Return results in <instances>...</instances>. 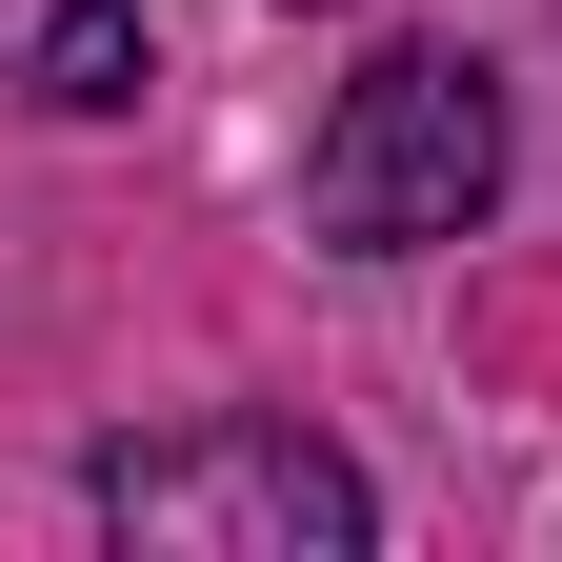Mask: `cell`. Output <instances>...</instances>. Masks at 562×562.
Wrapping results in <instances>:
<instances>
[{
    "label": "cell",
    "instance_id": "6da1fadb",
    "mask_svg": "<svg viewBox=\"0 0 562 562\" xmlns=\"http://www.w3.org/2000/svg\"><path fill=\"white\" fill-rule=\"evenodd\" d=\"M81 503L101 542H161V562H362L382 503H362V462L322 442V422H161V442H101L81 462Z\"/></svg>",
    "mask_w": 562,
    "mask_h": 562
},
{
    "label": "cell",
    "instance_id": "7a4b0ae2",
    "mask_svg": "<svg viewBox=\"0 0 562 562\" xmlns=\"http://www.w3.org/2000/svg\"><path fill=\"white\" fill-rule=\"evenodd\" d=\"M482 201H503V81H482L462 41H382L341 121L302 140V222L341 261H402V241H462Z\"/></svg>",
    "mask_w": 562,
    "mask_h": 562
},
{
    "label": "cell",
    "instance_id": "3957f363",
    "mask_svg": "<svg viewBox=\"0 0 562 562\" xmlns=\"http://www.w3.org/2000/svg\"><path fill=\"white\" fill-rule=\"evenodd\" d=\"M41 101L60 121H121L140 101V21H121V0H60V21H41Z\"/></svg>",
    "mask_w": 562,
    "mask_h": 562
}]
</instances>
